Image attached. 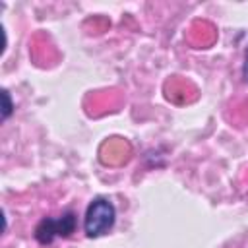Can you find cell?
<instances>
[{
    "mask_svg": "<svg viewBox=\"0 0 248 248\" xmlns=\"http://www.w3.org/2000/svg\"><path fill=\"white\" fill-rule=\"evenodd\" d=\"M114 217H116L114 205L107 198H95L85 211V221H83L85 234L89 238H97L108 232L114 225Z\"/></svg>",
    "mask_w": 248,
    "mask_h": 248,
    "instance_id": "1",
    "label": "cell"
},
{
    "mask_svg": "<svg viewBox=\"0 0 248 248\" xmlns=\"http://www.w3.org/2000/svg\"><path fill=\"white\" fill-rule=\"evenodd\" d=\"M2 97H4V110H2V118H8V116H10V112H12L10 93H8V91H2Z\"/></svg>",
    "mask_w": 248,
    "mask_h": 248,
    "instance_id": "3",
    "label": "cell"
},
{
    "mask_svg": "<svg viewBox=\"0 0 248 248\" xmlns=\"http://www.w3.org/2000/svg\"><path fill=\"white\" fill-rule=\"evenodd\" d=\"M242 76L248 83V48H246V56H244V64H242Z\"/></svg>",
    "mask_w": 248,
    "mask_h": 248,
    "instance_id": "4",
    "label": "cell"
},
{
    "mask_svg": "<svg viewBox=\"0 0 248 248\" xmlns=\"http://www.w3.org/2000/svg\"><path fill=\"white\" fill-rule=\"evenodd\" d=\"M76 231V215L72 211L52 219V217H45L37 229H35V238L41 242V244H50L56 236H70L72 232Z\"/></svg>",
    "mask_w": 248,
    "mask_h": 248,
    "instance_id": "2",
    "label": "cell"
}]
</instances>
